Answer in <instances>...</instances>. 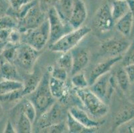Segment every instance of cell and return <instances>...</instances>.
<instances>
[{"instance_id": "1", "label": "cell", "mask_w": 134, "mask_h": 133, "mask_svg": "<svg viewBox=\"0 0 134 133\" xmlns=\"http://www.w3.org/2000/svg\"><path fill=\"white\" fill-rule=\"evenodd\" d=\"M50 77L51 73L48 69L43 74L36 90L26 96L36 107L37 111L36 120L57 101L52 95L49 88Z\"/></svg>"}, {"instance_id": "2", "label": "cell", "mask_w": 134, "mask_h": 133, "mask_svg": "<svg viewBox=\"0 0 134 133\" xmlns=\"http://www.w3.org/2000/svg\"><path fill=\"white\" fill-rule=\"evenodd\" d=\"M74 92L80 102L91 117L95 119L103 118L109 112V107L90 88L75 89Z\"/></svg>"}, {"instance_id": "3", "label": "cell", "mask_w": 134, "mask_h": 133, "mask_svg": "<svg viewBox=\"0 0 134 133\" xmlns=\"http://www.w3.org/2000/svg\"><path fill=\"white\" fill-rule=\"evenodd\" d=\"M91 31V28L86 26L74 29L73 31L62 37L57 41L49 45V48L50 51L56 53H62L71 51L75 48Z\"/></svg>"}, {"instance_id": "4", "label": "cell", "mask_w": 134, "mask_h": 133, "mask_svg": "<svg viewBox=\"0 0 134 133\" xmlns=\"http://www.w3.org/2000/svg\"><path fill=\"white\" fill-rule=\"evenodd\" d=\"M49 24L47 19L37 27L21 33V43H26L41 51L49 43Z\"/></svg>"}, {"instance_id": "5", "label": "cell", "mask_w": 134, "mask_h": 133, "mask_svg": "<svg viewBox=\"0 0 134 133\" xmlns=\"http://www.w3.org/2000/svg\"><path fill=\"white\" fill-rule=\"evenodd\" d=\"M64 105H65L62 104L59 101H56L50 108L36 120L34 124L35 130L40 132V130L44 128L65 121L68 111H65Z\"/></svg>"}, {"instance_id": "6", "label": "cell", "mask_w": 134, "mask_h": 133, "mask_svg": "<svg viewBox=\"0 0 134 133\" xmlns=\"http://www.w3.org/2000/svg\"><path fill=\"white\" fill-rule=\"evenodd\" d=\"M41 51L26 43H20L17 47V55L14 63L18 65L21 69L30 73L34 71L37 60Z\"/></svg>"}, {"instance_id": "7", "label": "cell", "mask_w": 134, "mask_h": 133, "mask_svg": "<svg viewBox=\"0 0 134 133\" xmlns=\"http://www.w3.org/2000/svg\"><path fill=\"white\" fill-rule=\"evenodd\" d=\"M117 86L115 76L109 72L98 78L90 85V89L105 103L108 104Z\"/></svg>"}, {"instance_id": "8", "label": "cell", "mask_w": 134, "mask_h": 133, "mask_svg": "<svg viewBox=\"0 0 134 133\" xmlns=\"http://www.w3.org/2000/svg\"><path fill=\"white\" fill-rule=\"evenodd\" d=\"M47 19L49 24V45L58 41L62 37L73 31L74 29L69 23L63 21L55 7L47 11Z\"/></svg>"}, {"instance_id": "9", "label": "cell", "mask_w": 134, "mask_h": 133, "mask_svg": "<svg viewBox=\"0 0 134 133\" xmlns=\"http://www.w3.org/2000/svg\"><path fill=\"white\" fill-rule=\"evenodd\" d=\"M47 19V13L39 5L38 2L29 9L21 19L18 20V29L21 33L34 29Z\"/></svg>"}, {"instance_id": "10", "label": "cell", "mask_w": 134, "mask_h": 133, "mask_svg": "<svg viewBox=\"0 0 134 133\" xmlns=\"http://www.w3.org/2000/svg\"><path fill=\"white\" fill-rule=\"evenodd\" d=\"M115 21L112 16L111 5L105 3L99 7L93 18V27L101 33L110 31L115 26Z\"/></svg>"}, {"instance_id": "11", "label": "cell", "mask_w": 134, "mask_h": 133, "mask_svg": "<svg viewBox=\"0 0 134 133\" xmlns=\"http://www.w3.org/2000/svg\"><path fill=\"white\" fill-rule=\"evenodd\" d=\"M130 43L125 39L113 38L102 43L99 46V53L109 58L123 55Z\"/></svg>"}, {"instance_id": "12", "label": "cell", "mask_w": 134, "mask_h": 133, "mask_svg": "<svg viewBox=\"0 0 134 133\" xmlns=\"http://www.w3.org/2000/svg\"><path fill=\"white\" fill-rule=\"evenodd\" d=\"M122 55L115 57H110L106 60L98 63L90 71L89 76L87 77L90 86L98 78L102 75L109 73L115 64L121 61Z\"/></svg>"}, {"instance_id": "13", "label": "cell", "mask_w": 134, "mask_h": 133, "mask_svg": "<svg viewBox=\"0 0 134 133\" xmlns=\"http://www.w3.org/2000/svg\"><path fill=\"white\" fill-rule=\"evenodd\" d=\"M49 88L52 95L56 101L62 104H66L70 97V89L66 80H62L51 76L49 79Z\"/></svg>"}, {"instance_id": "14", "label": "cell", "mask_w": 134, "mask_h": 133, "mask_svg": "<svg viewBox=\"0 0 134 133\" xmlns=\"http://www.w3.org/2000/svg\"><path fill=\"white\" fill-rule=\"evenodd\" d=\"M68 113L79 123L88 129H98L104 123V121L96 120L92 119L87 111L77 106H72L68 109Z\"/></svg>"}, {"instance_id": "15", "label": "cell", "mask_w": 134, "mask_h": 133, "mask_svg": "<svg viewBox=\"0 0 134 133\" xmlns=\"http://www.w3.org/2000/svg\"><path fill=\"white\" fill-rule=\"evenodd\" d=\"M14 123L13 125L17 132L31 133L34 130V124L23 112L19 102L13 108Z\"/></svg>"}, {"instance_id": "16", "label": "cell", "mask_w": 134, "mask_h": 133, "mask_svg": "<svg viewBox=\"0 0 134 133\" xmlns=\"http://www.w3.org/2000/svg\"><path fill=\"white\" fill-rule=\"evenodd\" d=\"M87 17V11L86 4L83 0H75L74 7L69 18V24L74 29L83 26Z\"/></svg>"}, {"instance_id": "17", "label": "cell", "mask_w": 134, "mask_h": 133, "mask_svg": "<svg viewBox=\"0 0 134 133\" xmlns=\"http://www.w3.org/2000/svg\"><path fill=\"white\" fill-rule=\"evenodd\" d=\"M73 64L70 75H74L81 72L86 68L90 63V54L84 49H75L71 50Z\"/></svg>"}, {"instance_id": "18", "label": "cell", "mask_w": 134, "mask_h": 133, "mask_svg": "<svg viewBox=\"0 0 134 133\" xmlns=\"http://www.w3.org/2000/svg\"><path fill=\"white\" fill-rule=\"evenodd\" d=\"M134 118V103L129 101L121 106L115 114L114 119L113 130H116L117 128L123 123L128 121Z\"/></svg>"}, {"instance_id": "19", "label": "cell", "mask_w": 134, "mask_h": 133, "mask_svg": "<svg viewBox=\"0 0 134 133\" xmlns=\"http://www.w3.org/2000/svg\"><path fill=\"white\" fill-rule=\"evenodd\" d=\"M0 80H13L23 81V77L15 63L5 60L1 61Z\"/></svg>"}, {"instance_id": "20", "label": "cell", "mask_w": 134, "mask_h": 133, "mask_svg": "<svg viewBox=\"0 0 134 133\" xmlns=\"http://www.w3.org/2000/svg\"><path fill=\"white\" fill-rule=\"evenodd\" d=\"M42 75L40 74V71L34 68L31 73H27L24 77H23V83H24V97L31 94L36 90L41 80Z\"/></svg>"}, {"instance_id": "21", "label": "cell", "mask_w": 134, "mask_h": 133, "mask_svg": "<svg viewBox=\"0 0 134 133\" xmlns=\"http://www.w3.org/2000/svg\"><path fill=\"white\" fill-rule=\"evenodd\" d=\"M115 26L118 32L124 37H127L132 33L133 27V19L131 11H128L125 15L115 22Z\"/></svg>"}, {"instance_id": "22", "label": "cell", "mask_w": 134, "mask_h": 133, "mask_svg": "<svg viewBox=\"0 0 134 133\" xmlns=\"http://www.w3.org/2000/svg\"><path fill=\"white\" fill-rule=\"evenodd\" d=\"M75 0H59L55 7L57 12L63 21L69 23Z\"/></svg>"}, {"instance_id": "23", "label": "cell", "mask_w": 134, "mask_h": 133, "mask_svg": "<svg viewBox=\"0 0 134 133\" xmlns=\"http://www.w3.org/2000/svg\"><path fill=\"white\" fill-rule=\"evenodd\" d=\"M114 76L118 86H119L123 92L125 94L127 93L131 88V83L125 67H119L115 71Z\"/></svg>"}, {"instance_id": "24", "label": "cell", "mask_w": 134, "mask_h": 133, "mask_svg": "<svg viewBox=\"0 0 134 133\" xmlns=\"http://www.w3.org/2000/svg\"><path fill=\"white\" fill-rule=\"evenodd\" d=\"M110 5L112 16L115 23L130 11V7L127 1L112 0Z\"/></svg>"}, {"instance_id": "25", "label": "cell", "mask_w": 134, "mask_h": 133, "mask_svg": "<svg viewBox=\"0 0 134 133\" xmlns=\"http://www.w3.org/2000/svg\"><path fill=\"white\" fill-rule=\"evenodd\" d=\"M66 124L68 132L70 133H94L98 129H88L79 123L71 114L68 113L66 118Z\"/></svg>"}, {"instance_id": "26", "label": "cell", "mask_w": 134, "mask_h": 133, "mask_svg": "<svg viewBox=\"0 0 134 133\" xmlns=\"http://www.w3.org/2000/svg\"><path fill=\"white\" fill-rule=\"evenodd\" d=\"M24 89L23 81L0 80V95H6Z\"/></svg>"}, {"instance_id": "27", "label": "cell", "mask_w": 134, "mask_h": 133, "mask_svg": "<svg viewBox=\"0 0 134 133\" xmlns=\"http://www.w3.org/2000/svg\"><path fill=\"white\" fill-rule=\"evenodd\" d=\"M19 104L23 112L32 122L33 124H34L37 119V111L32 102L29 99L25 97L23 98V99H21Z\"/></svg>"}, {"instance_id": "28", "label": "cell", "mask_w": 134, "mask_h": 133, "mask_svg": "<svg viewBox=\"0 0 134 133\" xmlns=\"http://www.w3.org/2000/svg\"><path fill=\"white\" fill-rule=\"evenodd\" d=\"M72 64L73 58L71 51L62 53L61 55L58 57L56 61V65L66 70L69 74L71 73Z\"/></svg>"}, {"instance_id": "29", "label": "cell", "mask_w": 134, "mask_h": 133, "mask_svg": "<svg viewBox=\"0 0 134 133\" xmlns=\"http://www.w3.org/2000/svg\"><path fill=\"white\" fill-rule=\"evenodd\" d=\"M71 83L75 89H86L90 86L87 77L82 71L71 75Z\"/></svg>"}, {"instance_id": "30", "label": "cell", "mask_w": 134, "mask_h": 133, "mask_svg": "<svg viewBox=\"0 0 134 133\" xmlns=\"http://www.w3.org/2000/svg\"><path fill=\"white\" fill-rule=\"evenodd\" d=\"M18 27V20L9 14L0 16V29H13Z\"/></svg>"}, {"instance_id": "31", "label": "cell", "mask_w": 134, "mask_h": 133, "mask_svg": "<svg viewBox=\"0 0 134 133\" xmlns=\"http://www.w3.org/2000/svg\"><path fill=\"white\" fill-rule=\"evenodd\" d=\"M18 46V45H13V44L9 43H7L2 53L3 59L14 63L15 58H16Z\"/></svg>"}, {"instance_id": "32", "label": "cell", "mask_w": 134, "mask_h": 133, "mask_svg": "<svg viewBox=\"0 0 134 133\" xmlns=\"http://www.w3.org/2000/svg\"><path fill=\"white\" fill-rule=\"evenodd\" d=\"M121 63L124 67L134 64V39L130 43L129 47L123 54Z\"/></svg>"}, {"instance_id": "33", "label": "cell", "mask_w": 134, "mask_h": 133, "mask_svg": "<svg viewBox=\"0 0 134 133\" xmlns=\"http://www.w3.org/2000/svg\"><path fill=\"white\" fill-rule=\"evenodd\" d=\"M68 132L66 122H62L56 124H53L51 126L41 129L40 132L42 133H63Z\"/></svg>"}, {"instance_id": "34", "label": "cell", "mask_w": 134, "mask_h": 133, "mask_svg": "<svg viewBox=\"0 0 134 133\" xmlns=\"http://www.w3.org/2000/svg\"><path fill=\"white\" fill-rule=\"evenodd\" d=\"M24 97L23 89L18 90L15 92L6 95H0V102H11L22 99Z\"/></svg>"}, {"instance_id": "35", "label": "cell", "mask_w": 134, "mask_h": 133, "mask_svg": "<svg viewBox=\"0 0 134 133\" xmlns=\"http://www.w3.org/2000/svg\"><path fill=\"white\" fill-rule=\"evenodd\" d=\"M49 71L51 73V76L53 77V78L62 80H67L68 79L69 73L66 70L59 67L58 66L55 65L54 67H52Z\"/></svg>"}, {"instance_id": "36", "label": "cell", "mask_w": 134, "mask_h": 133, "mask_svg": "<svg viewBox=\"0 0 134 133\" xmlns=\"http://www.w3.org/2000/svg\"><path fill=\"white\" fill-rule=\"evenodd\" d=\"M115 130L120 133H134V118L123 123Z\"/></svg>"}, {"instance_id": "37", "label": "cell", "mask_w": 134, "mask_h": 133, "mask_svg": "<svg viewBox=\"0 0 134 133\" xmlns=\"http://www.w3.org/2000/svg\"><path fill=\"white\" fill-rule=\"evenodd\" d=\"M21 32L18 28L12 29L9 34L8 43L18 45L21 43Z\"/></svg>"}, {"instance_id": "38", "label": "cell", "mask_w": 134, "mask_h": 133, "mask_svg": "<svg viewBox=\"0 0 134 133\" xmlns=\"http://www.w3.org/2000/svg\"><path fill=\"white\" fill-rule=\"evenodd\" d=\"M59 0H37L39 5L43 11L47 13L49 9L55 7Z\"/></svg>"}, {"instance_id": "39", "label": "cell", "mask_w": 134, "mask_h": 133, "mask_svg": "<svg viewBox=\"0 0 134 133\" xmlns=\"http://www.w3.org/2000/svg\"><path fill=\"white\" fill-rule=\"evenodd\" d=\"M10 5V8L13 11L19 10L23 6L30 3L32 0H7Z\"/></svg>"}, {"instance_id": "40", "label": "cell", "mask_w": 134, "mask_h": 133, "mask_svg": "<svg viewBox=\"0 0 134 133\" xmlns=\"http://www.w3.org/2000/svg\"><path fill=\"white\" fill-rule=\"evenodd\" d=\"M10 5L7 0H0V16L7 14Z\"/></svg>"}, {"instance_id": "41", "label": "cell", "mask_w": 134, "mask_h": 133, "mask_svg": "<svg viewBox=\"0 0 134 133\" xmlns=\"http://www.w3.org/2000/svg\"><path fill=\"white\" fill-rule=\"evenodd\" d=\"M3 132L4 133H15L17 132L16 129H15V126L13 125V123L12 120H8L7 121L5 126L4 129H3Z\"/></svg>"}, {"instance_id": "42", "label": "cell", "mask_w": 134, "mask_h": 133, "mask_svg": "<svg viewBox=\"0 0 134 133\" xmlns=\"http://www.w3.org/2000/svg\"><path fill=\"white\" fill-rule=\"evenodd\" d=\"M12 29H0V39L8 43L9 34Z\"/></svg>"}, {"instance_id": "43", "label": "cell", "mask_w": 134, "mask_h": 133, "mask_svg": "<svg viewBox=\"0 0 134 133\" xmlns=\"http://www.w3.org/2000/svg\"><path fill=\"white\" fill-rule=\"evenodd\" d=\"M125 69L126 70L127 73L128 74L129 77H130V81L131 83H134V64L131 65L127 66L125 67Z\"/></svg>"}, {"instance_id": "44", "label": "cell", "mask_w": 134, "mask_h": 133, "mask_svg": "<svg viewBox=\"0 0 134 133\" xmlns=\"http://www.w3.org/2000/svg\"><path fill=\"white\" fill-rule=\"evenodd\" d=\"M127 2L128 3L130 7V11L132 15L133 19V27L132 33H134V0H127Z\"/></svg>"}, {"instance_id": "45", "label": "cell", "mask_w": 134, "mask_h": 133, "mask_svg": "<svg viewBox=\"0 0 134 133\" xmlns=\"http://www.w3.org/2000/svg\"><path fill=\"white\" fill-rule=\"evenodd\" d=\"M130 96H129V101H131V102H133L134 103V83L133 85L131 87V89H130Z\"/></svg>"}, {"instance_id": "46", "label": "cell", "mask_w": 134, "mask_h": 133, "mask_svg": "<svg viewBox=\"0 0 134 133\" xmlns=\"http://www.w3.org/2000/svg\"><path fill=\"white\" fill-rule=\"evenodd\" d=\"M6 44H7V43L4 42V41L0 39V55H2V52H3V49H4L5 47Z\"/></svg>"}, {"instance_id": "47", "label": "cell", "mask_w": 134, "mask_h": 133, "mask_svg": "<svg viewBox=\"0 0 134 133\" xmlns=\"http://www.w3.org/2000/svg\"><path fill=\"white\" fill-rule=\"evenodd\" d=\"M3 107H2V104H1V102H0V120L1 119L3 118Z\"/></svg>"}, {"instance_id": "48", "label": "cell", "mask_w": 134, "mask_h": 133, "mask_svg": "<svg viewBox=\"0 0 134 133\" xmlns=\"http://www.w3.org/2000/svg\"><path fill=\"white\" fill-rule=\"evenodd\" d=\"M120 1H127V0H120Z\"/></svg>"}, {"instance_id": "49", "label": "cell", "mask_w": 134, "mask_h": 133, "mask_svg": "<svg viewBox=\"0 0 134 133\" xmlns=\"http://www.w3.org/2000/svg\"><path fill=\"white\" fill-rule=\"evenodd\" d=\"M0 64H1V60H0Z\"/></svg>"}]
</instances>
